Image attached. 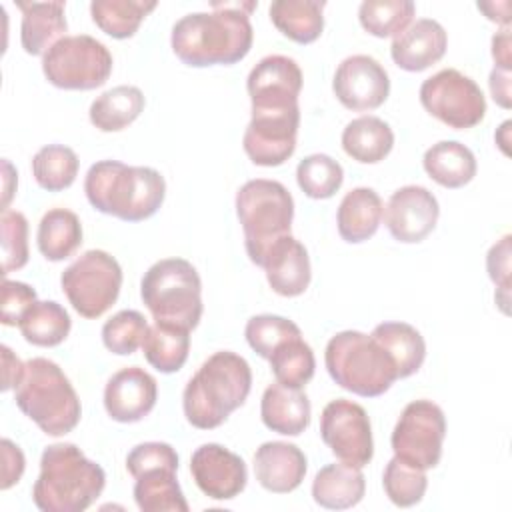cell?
Wrapping results in <instances>:
<instances>
[{
    "instance_id": "1",
    "label": "cell",
    "mask_w": 512,
    "mask_h": 512,
    "mask_svg": "<svg viewBox=\"0 0 512 512\" xmlns=\"http://www.w3.org/2000/svg\"><path fill=\"white\" fill-rule=\"evenodd\" d=\"M256 2L212 4V12H192L172 26V52L186 66L236 64L252 48L250 12Z\"/></svg>"
},
{
    "instance_id": "2",
    "label": "cell",
    "mask_w": 512,
    "mask_h": 512,
    "mask_svg": "<svg viewBox=\"0 0 512 512\" xmlns=\"http://www.w3.org/2000/svg\"><path fill=\"white\" fill-rule=\"evenodd\" d=\"M84 192L98 212L124 222H142L160 210L166 196V182L150 166L100 160L88 168Z\"/></svg>"
},
{
    "instance_id": "3",
    "label": "cell",
    "mask_w": 512,
    "mask_h": 512,
    "mask_svg": "<svg viewBox=\"0 0 512 512\" xmlns=\"http://www.w3.org/2000/svg\"><path fill=\"white\" fill-rule=\"evenodd\" d=\"M250 388L252 370L248 362L230 350L214 352L184 388V416L194 428H218L246 402Z\"/></svg>"
},
{
    "instance_id": "4",
    "label": "cell",
    "mask_w": 512,
    "mask_h": 512,
    "mask_svg": "<svg viewBox=\"0 0 512 512\" xmlns=\"http://www.w3.org/2000/svg\"><path fill=\"white\" fill-rule=\"evenodd\" d=\"M104 486L100 464L86 458L76 444L58 442L42 452L32 500L42 512H82L98 500Z\"/></svg>"
},
{
    "instance_id": "5",
    "label": "cell",
    "mask_w": 512,
    "mask_h": 512,
    "mask_svg": "<svg viewBox=\"0 0 512 512\" xmlns=\"http://www.w3.org/2000/svg\"><path fill=\"white\" fill-rule=\"evenodd\" d=\"M16 406L48 436L72 432L82 416L80 398L62 368L48 358L26 362L24 376L14 388Z\"/></svg>"
},
{
    "instance_id": "6",
    "label": "cell",
    "mask_w": 512,
    "mask_h": 512,
    "mask_svg": "<svg viewBox=\"0 0 512 512\" xmlns=\"http://www.w3.org/2000/svg\"><path fill=\"white\" fill-rule=\"evenodd\" d=\"M324 364L340 388L362 398L382 396L398 380L390 356L372 336L358 330L334 334L326 344Z\"/></svg>"
},
{
    "instance_id": "7",
    "label": "cell",
    "mask_w": 512,
    "mask_h": 512,
    "mask_svg": "<svg viewBox=\"0 0 512 512\" xmlns=\"http://www.w3.org/2000/svg\"><path fill=\"white\" fill-rule=\"evenodd\" d=\"M236 216L244 232V248L252 264L262 268L270 246L290 234L294 200L276 180H248L236 192Z\"/></svg>"
},
{
    "instance_id": "8",
    "label": "cell",
    "mask_w": 512,
    "mask_h": 512,
    "mask_svg": "<svg viewBox=\"0 0 512 512\" xmlns=\"http://www.w3.org/2000/svg\"><path fill=\"white\" fill-rule=\"evenodd\" d=\"M140 296L154 322L192 330L202 318V282L184 258L154 262L142 276Z\"/></svg>"
},
{
    "instance_id": "9",
    "label": "cell",
    "mask_w": 512,
    "mask_h": 512,
    "mask_svg": "<svg viewBox=\"0 0 512 512\" xmlns=\"http://www.w3.org/2000/svg\"><path fill=\"white\" fill-rule=\"evenodd\" d=\"M112 54L88 34L64 36L42 56L46 80L62 90H94L112 74Z\"/></svg>"
},
{
    "instance_id": "10",
    "label": "cell",
    "mask_w": 512,
    "mask_h": 512,
    "mask_svg": "<svg viewBox=\"0 0 512 512\" xmlns=\"http://www.w3.org/2000/svg\"><path fill=\"white\" fill-rule=\"evenodd\" d=\"M62 292L72 308L88 318H100L118 300L122 288V268L104 250H86L60 276Z\"/></svg>"
},
{
    "instance_id": "11",
    "label": "cell",
    "mask_w": 512,
    "mask_h": 512,
    "mask_svg": "<svg viewBox=\"0 0 512 512\" xmlns=\"http://www.w3.org/2000/svg\"><path fill=\"white\" fill-rule=\"evenodd\" d=\"M424 110L454 130L480 124L486 116V98L480 86L456 68H444L420 86Z\"/></svg>"
},
{
    "instance_id": "12",
    "label": "cell",
    "mask_w": 512,
    "mask_h": 512,
    "mask_svg": "<svg viewBox=\"0 0 512 512\" xmlns=\"http://www.w3.org/2000/svg\"><path fill=\"white\" fill-rule=\"evenodd\" d=\"M446 436V416L432 400H414L404 406L394 430L392 452L402 462L430 470L442 458V444Z\"/></svg>"
},
{
    "instance_id": "13",
    "label": "cell",
    "mask_w": 512,
    "mask_h": 512,
    "mask_svg": "<svg viewBox=\"0 0 512 512\" xmlns=\"http://www.w3.org/2000/svg\"><path fill=\"white\" fill-rule=\"evenodd\" d=\"M320 436L340 462L356 468L366 466L374 456L370 418L352 400L336 398L324 406L320 414Z\"/></svg>"
},
{
    "instance_id": "14",
    "label": "cell",
    "mask_w": 512,
    "mask_h": 512,
    "mask_svg": "<svg viewBox=\"0 0 512 512\" xmlns=\"http://www.w3.org/2000/svg\"><path fill=\"white\" fill-rule=\"evenodd\" d=\"M300 106L290 110H252L242 146L256 166H280L296 150Z\"/></svg>"
},
{
    "instance_id": "15",
    "label": "cell",
    "mask_w": 512,
    "mask_h": 512,
    "mask_svg": "<svg viewBox=\"0 0 512 512\" xmlns=\"http://www.w3.org/2000/svg\"><path fill=\"white\" fill-rule=\"evenodd\" d=\"M332 90L344 108L352 112H370L386 102L390 94V78L376 58L354 54L338 64Z\"/></svg>"
},
{
    "instance_id": "16",
    "label": "cell",
    "mask_w": 512,
    "mask_h": 512,
    "mask_svg": "<svg viewBox=\"0 0 512 512\" xmlns=\"http://www.w3.org/2000/svg\"><path fill=\"white\" fill-rule=\"evenodd\" d=\"M440 216L436 196L416 184H408L392 192L382 218L390 236L402 244L422 242L434 228Z\"/></svg>"
},
{
    "instance_id": "17",
    "label": "cell",
    "mask_w": 512,
    "mask_h": 512,
    "mask_svg": "<svg viewBox=\"0 0 512 512\" xmlns=\"http://www.w3.org/2000/svg\"><path fill=\"white\" fill-rule=\"evenodd\" d=\"M246 90L252 110H290L298 108L302 90V70L296 60L272 54L262 58L248 74Z\"/></svg>"
},
{
    "instance_id": "18",
    "label": "cell",
    "mask_w": 512,
    "mask_h": 512,
    "mask_svg": "<svg viewBox=\"0 0 512 512\" xmlns=\"http://www.w3.org/2000/svg\"><path fill=\"white\" fill-rule=\"evenodd\" d=\"M190 472L202 494L212 500H232L248 482L244 460L216 442L202 444L194 450Z\"/></svg>"
},
{
    "instance_id": "19",
    "label": "cell",
    "mask_w": 512,
    "mask_h": 512,
    "mask_svg": "<svg viewBox=\"0 0 512 512\" xmlns=\"http://www.w3.org/2000/svg\"><path fill=\"white\" fill-rule=\"evenodd\" d=\"M158 398V386L144 368L128 366L112 374L104 388V408L108 416L122 424L142 420L152 412Z\"/></svg>"
},
{
    "instance_id": "20",
    "label": "cell",
    "mask_w": 512,
    "mask_h": 512,
    "mask_svg": "<svg viewBox=\"0 0 512 512\" xmlns=\"http://www.w3.org/2000/svg\"><path fill=\"white\" fill-rule=\"evenodd\" d=\"M446 46L448 34L444 26L432 18H418L394 36L390 56L406 72H422L442 60Z\"/></svg>"
},
{
    "instance_id": "21",
    "label": "cell",
    "mask_w": 512,
    "mask_h": 512,
    "mask_svg": "<svg viewBox=\"0 0 512 512\" xmlns=\"http://www.w3.org/2000/svg\"><path fill=\"white\" fill-rule=\"evenodd\" d=\"M262 268L270 288L286 298L306 292L312 278L308 250L292 234L276 240L264 256Z\"/></svg>"
},
{
    "instance_id": "22",
    "label": "cell",
    "mask_w": 512,
    "mask_h": 512,
    "mask_svg": "<svg viewBox=\"0 0 512 512\" xmlns=\"http://www.w3.org/2000/svg\"><path fill=\"white\" fill-rule=\"evenodd\" d=\"M306 468L304 452L290 442H264L254 454V476L264 490L274 494L296 490L306 476Z\"/></svg>"
},
{
    "instance_id": "23",
    "label": "cell",
    "mask_w": 512,
    "mask_h": 512,
    "mask_svg": "<svg viewBox=\"0 0 512 512\" xmlns=\"http://www.w3.org/2000/svg\"><path fill=\"white\" fill-rule=\"evenodd\" d=\"M264 426L282 436H300L310 424V400L302 388L270 384L260 400Z\"/></svg>"
},
{
    "instance_id": "24",
    "label": "cell",
    "mask_w": 512,
    "mask_h": 512,
    "mask_svg": "<svg viewBox=\"0 0 512 512\" xmlns=\"http://www.w3.org/2000/svg\"><path fill=\"white\" fill-rule=\"evenodd\" d=\"M16 6L22 12L20 44L26 54L44 56L64 38L68 30L64 2H16Z\"/></svg>"
},
{
    "instance_id": "25",
    "label": "cell",
    "mask_w": 512,
    "mask_h": 512,
    "mask_svg": "<svg viewBox=\"0 0 512 512\" xmlns=\"http://www.w3.org/2000/svg\"><path fill=\"white\" fill-rule=\"evenodd\" d=\"M382 212L384 204L376 190L366 186L352 188L346 192L336 212L340 238L348 244H360L372 238L382 222Z\"/></svg>"
},
{
    "instance_id": "26",
    "label": "cell",
    "mask_w": 512,
    "mask_h": 512,
    "mask_svg": "<svg viewBox=\"0 0 512 512\" xmlns=\"http://www.w3.org/2000/svg\"><path fill=\"white\" fill-rule=\"evenodd\" d=\"M366 492V478L360 468L334 462L318 470L312 482V498L328 510H346L356 506Z\"/></svg>"
},
{
    "instance_id": "27",
    "label": "cell",
    "mask_w": 512,
    "mask_h": 512,
    "mask_svg": "<svg viewBox=\"0 0 512 512\" xmlns=\"http://www.w3.org/2000/svg\"><path fill=\"white\" fill-rule=\"evenodd\" d=\"M426 174L444 188H462L476 176V158L468 146L456 140L432 144L422 158Z\"/></svg>"
},
{
    "instance_id": "28",
    "label": "cell",
    "mask_w": 512,
    "mask_h": 512,
    "mask_svg": "<svg viewBox=\"0 0 512 512\" xmlns=\"http://www.w3.org/2000/svg\"><path fill=\"white\" fill-rule=\"evenodd\" d=\"M396 366L398 378L416 374L426 358V342L422 334L406 322H382L370 334Z\"/></svg>"
},
{
    "instance_id": "29",
    "label": "cell",
    "mask_w": 512,
    "mask_h": 512,
    "mask_svg": "<svg viewBox=\"0 0 512 512\" xmlns=\"http://www.w3.org/2000/svg\"><path fill=\"white\" fill-rule=\"evenodd\" d=\"M322 0H274L268 8L272 24L292 42L312 44L324 30Z\"/></svg>"
},
{
    "instance_id": "30",
    "label": "cell",
    "mask_w": 512,
    "mask_h": 512,
    "mask_svg": "<svg viewBox=\"0 0 512 512\" xmlns=\"http://www.w3.org/2000/svg\"><path fill=\"white\" fill-rule=\"evenodd\" d=\"M394 146V132L378 116H360L346 124L342 132L344 152L360 164L382 162Z\"/></svg>"
},
{
    "instance_id": "31",
    "label": "cell",
    "mask_w": 512,
    "mask_h": 512,
    "mask_svg": "<svg viewBox=\"0 0 512 512\" xmlns=\"http://www.w3.org/2000/svg\"><path fill=\"white\" fill-rule=\"evenodd\" d=\"M144 94L136 86H114L100 94L88 110L92 126L100 132H120L128 128L144 110Z\"/></svg>"
},
{
    "instance_id": "32",
    "label": "cell",
    "mask_w": 512,
    "mask_h": 512,
    "mask_svg": "<svg viewBox=\"0 0 512 512\" xmlns=\"http://www.w3.org/2000/svg\"><path fill=\"white\" fill-rule=\"evenodd\" d=\"M134 500L142 512H188L176 468L168 466L140 472L134 484Z\"/></svg>"
},
{
    "instance_id": "33",
    "label": "cell",
    "mask_w": 512,
    "mask_h": 512,
    "mask_svg": "<svg viewBox=\"0 0 512 512\" xmlns=\"http://www.w3.org/2000/svg\"><path fill=\"white\" fill-rule=\"evenodd\" d=\"M36 244L40 254L50 262L70 258L82 244L80 218L66 208L48 210L38 224Z\"/></svg>"
},
{
    "instance_id": "34",
    "label": "cell",
    "mask_w": 512,
    "mask_h": 512,
    "mask_svg": "<svg viewBox=\"0 0 512 512\" xmlns=\"http://www.w3.org/2000/svg\"><path fill=\"white\" fill-rule=\"evenodd\" d=\"M142 350H144L146 362L158 372L162 374L178 372L188 360L190 330L174 324L154 322L152 326H148V332L142 342Z\"/></svg>"
},
{
    "instance_id": "35",
    "label": "cell",
    "mask_w": 512,
    "mask_h": 512,
    "mask_svg": "<svg viewBox=\"0 0 512 512\" xmlns=\"http://www.w3.org/2000/svg\"><path fill=\"white\" fill-rule=\"evenodd\" d=\"M18 328L26 342L40 348H52L62 344L68 338L72 320L64 310V306H60L54 300H42V302H34L28 308Z\"/></svg>"
},
{
    "instance_id": "36",
    "label": "cell",
    "mask_w": 512,
    "mask_h": 512,
    "mask_svg": "<svg viewBox=\"0 0 512 512\" xmlns=\"http://www.w3.org/2000/svg\"><path fill=\"white\" fill-rule=\"evenodd\" d=\"M154 8V0H94L90 4V14L104 34L124 40L138 32L142 20Z\"/></svg>"
},
{
    "instance_id": "37",
    "label": "cell",
    "mask_w": 512,
    "mask_h": 512,
    "mask_svg": "<svg viewBox=\"0 0 512 512\" xmlns=\"http://www.w3.org/2000/svg\"><path fill=\"white\" fill-rule=\"evenodd\" d=\"M80 160L76 152L62 144L42 146L32 158V174L40 188L48 192H60L74 184L78 176Z\"/></svg>"
},
{
    "instance_id": "38",
    "label": "cell",
    "mask_w": 512,
    "mask_h": 512,
    "mask_svg": "<svg viewBox=\"0 0 512 512\" xmlns=\"http://www.w3.org/2000/svg\"><path fill=\"white\" fill-rule=\"evenodd\" d=\"M270 370L276 378V382L290 386V388H302L306 386L316 370L314 352L308 342L302 340V336L290 338L282 342L268 358Z\"/></svg>"
},
{
    "instance_id": "39",
    "label": "cell",
    "mask_w": 512,
    "mask_h": 512,
    "mask_svg": "<svg viewBox=\"0 0 512 512\" xmlns=\"http://www.w3.org/2000/svg\"><path fill=\"white\" fill-rule=\"evenodd\" d=\"M414 12L416 6L410 0H364L358 8V20L368 34L388 38L400 34L412 22Z\"/></svg>"
},
{
    "instance_id": "40",
    "label": "cell",
    "mask_w": 512,
    "mask_h": 512,
    "mask_svg": "<svg viewBox=\"0 0 512 512\" xmlns=\"http://www.w3.org/2000/svg\"><path fill=\"white\" fill-rule=\"evenodd\" d=\"M296 182L308 198L326 200L340 190L344 170L340 162L328 154H310L298 162Z\"/></svg>"
},
{
    "instance_id": "41",
    "label": "cell",
    "mask_w": 512,
    "mask_h": 512,
    "mask_svg": "<svg viewBox=\"0 0 512 512\" xmlns=\"http://www.w3.org/2000/svg\"><path fill=\"white\" fill-rule=\"evenodd\" d=\"M382 486L388 500L400 508H410L418 504L428 488L426 470L414 468L400 458H392L382 474Z\"/></svg>"
},
{
    "instance_id": "42",
    "label": "cell",
    "mask_w": 512,
    "mask_h": 512,
    "mask_svg": "<svg viewBox=\"0 0 512 512\" xmlns=\"http://www.w3.org/2000/svg\"><path fill=\"white\" fill-rule=\"evenodd\" d=\"M148 332V322L138 310H120L102 326L104 346L118 356L134 354Z\"/></svg>"
},
{
    "instance_id": "43",
    "label": "cell",
    "mask_w": 512,
    "mask_h": 512,
    "mask_svg": "<svg viewBox=\"0 0 512 512\" xmlns=\"http://www.w3.org/2000/svg\"><path fill=\"white\" fill-rule=\"evenodd\" d=\"M244 336H246V342L250 344V348L262 356V358H270V354L286 340L290 338H296V336H302L300 328L284 318V316H276V314H258V316H252L248 322H246V328H244Z\"/></svg>"
},
{
    "instance_id": "44",
    "label": "cell",
    "mask_w": 512,
    "mask_h": 512,
    "mask_svg": "<svg viewBox=\"0 0 512 512\" xmlns=\"http://www.w3.org/2000/svg\"><path fill=\"white\" fill-rule=\"evenodd\" d=\"M2 274L20 270L28 262V220L18 210H2L0 216Z\"/></svg>"
},
{
    "instance_id": "45",
    "label": "cell",
    "mask_w": 512,
    "mask_h": 512,
    "mask_svg": "<svg viewBox=\"0 0 512 512\" xmlns=\"http://www.w3.org/2000/svg\"><path fill=\"white\" fill-rule=\"evenodd\" d=\"M160 466L178 470V454L166 442H142L134 446L126 456V470L134 478L144 470L160 468Z\"/></svg>"
},
{
    "instance_id": "46",
    "label": "cell",
    "mask_w": 512,
    "mask_h": 512,
    "mask_svg": "<svg viewBox=\"0 0 512 512\" xmlns=\"http://www.w3.org/2000/svg\"><path fill=\"white\" fill-rule=\"evenodd\" d=\"M510 240L512 236L506 234L502 236L490 250L486 256V270L490 280L496 284L498 294H496V302L500 304L502 312H508V294H510Z\"/></svg>"
},
{
    "instance_id": "47",
    "label": "cell",
    "mask_w": 512,
    "mask_h": 512,
    "mask_svg": "<svg viewBox=\"0 0 512 512\" xmlns=\"http://www.w3.org/2000/svg\"><path fill=\"white\" fill-rule=\"evenodd\" d=\"M38 302L36 290L24 282L8 280L2 282V324L4 326H18L22 316L28 312V308Z\"/></svg>"
},
{
    "instance_id": "48",
    "label": "cell",
    "mask_w": 512,
    "mask_h": 512,
    "mask_svg": "<svg viewBox=\"0 0 512 512\" xmlns=\"http://www.w3.org/2000/svg\"><path fill=\"white\" fill-rule=\"evenodd\" d=\"M0 448H2V482H0V488L2 490H8L12 488L14 484L20 482L22 474H24V466H26V460H24V454L22 450L8 438H2L0 442Z\"/></svg>"
},
{
    "instance_id": "49",
    "label": "cell",
    "mask_w": 512,
    "mask_h": 512,
    "mask_svg": "<svg viewBox=\"0 0 512 512\" xmlns=\"http://www.w3.org/2000/svg\"><path fill=\"white\" fill-rule=\"evenodd\" d=\"M0 352H2V390L6 392L20 384L26 364L20 362V358L6 344H2Z\"/></svg>"
},
{
    "instance_id": "50",
    "label": "cell",
    "mask_w": 512,
    "mask_h": 512,
    "mask_svg": "<svg viewBox=\"0 0 512 512\" xmlns=\"http://www.w3.org/2000/svg\"><path fill=\"white\" fill-rule=\"evenodd\" d=\"M492 58H494V68L510 72L512 54H510V30L508 28H504L492 36Z\"/></svg>"
},
{
    "instance_id": "51",
    "label": "cell",
    "mask_w": 512,
    "mask_h": 512,
    "mask_svg": "<svg viewBox=\"0 0 512 512\" xmlns=\"http://www.w3.org/2000/svg\"><path fill=\"white\" fill-rule=\"evenodd\" d=\"M488 84H490V92H492L494 102L508 110L512 106V102H510V72L494 68L490 72Z\"/></svg>"
},
{
    "instance_id": "52",
    "label": "cell",
    "mask_w": 512,
    "mask_h": 512,
    "mask_svg": "<svg viewBox=\"0 0 512 512\" xmlns=\"http://www.w3.org/2000/svg\"><path fill=\"white\" fill-rule=\"evenodd\" d=\"M478 10H482L486 14L488 20L496 22V24H502V26H508L510 24V2L504 0V2H478Z\"/></svg>"
},
{
    "instance_id": "53",
    "label": "cell",
    "mask_w": 512,
    "mask_h": 512,
    "mask_svg": "<svg viewBox=\"0 0 512 512\" xmlns=\"http://www.w3.org/2000/svg\"><path fill=\"white\" fill-rule=\"evenodd\" d=\"M2 174H4V200H2V206L4 210H8V204L16 192V184H18V174L16 170L12 168V164L8 160H2Z\"/></svg>"
}]
</instances>
